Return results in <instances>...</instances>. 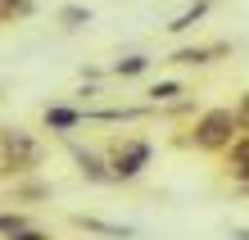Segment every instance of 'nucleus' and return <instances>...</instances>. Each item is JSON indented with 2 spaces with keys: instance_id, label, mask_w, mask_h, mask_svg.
<instances>
[{
  "instance_id": "12",
  "label": "nucleus",
  "mask_w": 249,
  "mask_h": 240,
  "mask_svg": "<svg viewBox=\"0 0 249 240\" xmlns=\"http://www.w3.org/2000/svg\"><path fill=\"white\" fill-rule=\"evenodd\" d=\"M14 200H50L46 182H14Z\"/></svg>"
},
{
  "instance_id": "5",
  "label": "nucleus",
  "mask_w": 249,
  "mask_h": 240,
  "mask_svg": "<svg viewBox=\"0 0 249 240\" xmlns=\"http://www.w3.org/2000/svg\"><path fill=\"white\" fill-rule=\"evenodd\" d=\"M41 123H46V131H54V136H68L72 127L86 123V113L77 109V104H50V109L41 113Z\"/></svg>"
},
{
  "instance_id": "7",
  "label": "nucleus",
  "mask_w": 249,
  "mask_h": 240,
  "mask_svg": "<svg viewBox=\"0 0 249 240\" xmlns=\"http://www.w3.org/2000/svg\"><path fill=\"white\" fill-rule=\"evenodd\" d=\"M209 5H213V0H195V5H190L177 23H168V32H190V27H195V23L204 18V14H209Z\"/></svg>"
},
{
  "instance_id": "2",
  "label": "nucleus",
  "mask_w": 249,
  "mask_h": 240,
  "mask_svg": "<svg viewBox=\"0 0 249 240\" xmlns=\"http://www.w3.org/2000/svg\"><path fill=\"white\" fill-rule=\"evenodd\" d=\"M41 163V141L23 127H5L0 131V172L9 177H23Z\"/></svg>"
},
{
  "instance_id": "8",
  "label": "nucleus",
  "mask_w": 249,
  "mask_h": 240,
  "mask_svg": "<svg viewBox=\"0 0 249 240\" xmlns=\"http://www.w3.org/2000/svg\"><path fill=\"white\" fill-rule=\"evenodd\" d=\"M91 18H95V14L86 9V5H64V9H59V23L68 27V32H77V27H86Z\"/></svg>"
},
{
  "instance_id": "1",
  "label": "nucleus",
  "mask_w": 249,
  "mask_h": 240,
  "mask_svg": "<svg viewBox=\"0 0 249 240\" xmlns=\"http://www.w3.org/2000/svg\"><path fill=\"white\" fill-rule=\"evenodd\" d=\"M240 131H245V100H236V109H204L195 118V127H190V136H181V145L217 154V149H227Z\"/></svg>"
},
{
  "instance_id": "3",
  "label": "nucleus",
  "mask_w": 249,
  "mask_h": 240,
  "mask_svg": "<svg viewBox=\"0 0 249 240\" xmlns=\"http://www.w3.org/2000/svg\"><path fill=\"white\" fill-rule=\"evenodd\" d=\"M150 154H154V145L141 141V136L113 141V154L105 159L109 163V177H113V182H131V177H141L145 168H150Z\"/></svg>"
},
{
  "instance_id": "6",
  "label": "nucleus",
  "mask_w": 249,
  "mask_h": 240,
  "mask_svg": "<svg viewBox=\"0 0 249 240\" xmlns=\"http://www.w3.org/2000/svg\"><path fill=\"white\" fill-rule=\"evenodd\" d=\"M213 55H227V46H186L172 55V64H209Z\"/></svg>"
},
{
  "instance_id": "13",
  "label": "nucleus",
  "mask_w": 249,
  "mask_h": 240,
  "mask_svg": "<svg viewBox=\"0 0 249 240\" xmlns=\"http://www.w3.org/2000/svg\"><path fill=\"white\" fill-rule=\"evenodd\" d=\"M9 240H50L46 231H36V227H23V231H14Z\"/></svg>"
},
{
  "instance_id": "11",
  "label": "nucleus",
  "mask_w": 249,
  "mask_h": 240,
  "mask_svg": "<svg viewBox=\"0 0 249 240\" xmlns=\"http://www.w3.org/2000/svg\"><path fill=\"white\" fill-rule=\"evenodd\" d=\"M77 227H86V231H100V236H113V240H127L131 231L127 227H113V222H100V218H72Z\"/></svg>"
},
{
  "instance_id": "4",
  "label": "nucleus",
  "mask_w": 249,
  "mask_h": 240,
  "mask_svg": "<svg viewBox=\"0 0 249 240\" xmlns=\"http://www.w3.org/2000/svg\"><path fill=\"white\" fill-rule=\"evenodd\" d=\"M68 154H72V163H77V172L86 177V182H100V186H109V182H113L105 154H95V149H86V145H68Z\"/></svg>"
},
{
  "instance_id": "9",
  "label": "nucleus",
  "mask_w": 249,
  "mask_h": 240,
  "mask_svg": "<svg viewBox=\"0 0 249 240\" xmlns=\"http://www.w3.org/2000/svg\"><path fill=\"white\" fill-rule=\"evenodd\" d=\"M181 91H186L181 82H154V86H150V109H159V104H172Z\"/></svg>"
},
{
  "instance_id": "10",
  "label": "nucleus",
  "mask_w": 249,
  "mask_h": 240,
  "mask_svg": "<svg viewBox=\"0 0 249 240\" xmlns=\"http://www.w3.org/2000/svg\"><path fill=\"white\" fill-rule=\"evenodd\" d=\"M145 68H150V55H127L113 64V77H141Z\"/></svg>"
}]
</instances>
